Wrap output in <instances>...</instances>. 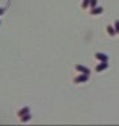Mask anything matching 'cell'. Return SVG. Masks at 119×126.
I'll list each match as a JSON object with an SVG mask.
<instances>
[{
    "label": "cell",
    "instance_id": "ba28073f",
    "mask_svg": "<svg viewBox=\"0 0 119 126\" xmlns=\"http://www.w3.org/2000/svg\"><path fill=\"white\" fill-rule=\"evenodd\" d=\"M107 32H109V34H110V35H114V34L117 33V32H115V29H114L113 26H110V25L107 26Z\"/></svg>",
    "mask_w": 119,
    "mask_h": 126
},
{
    "label": "cell",
    "instance_id": "52a82bcc",
    "mask_svg": "<svg viewBox=\"0 0 119 126\" xmlns=\"http://www.w3.org/2000/svg\"><path fill=\"white\" fill-rule=\"evenodd\" d=\"M30 118H31L30 113H27V114H25V116H22V117H21V122H26V121H29Z\"/></svg>",
    "mask_w": 119,
    "mask_h": 126
},
{
    "label": "cell",
    "instance_id": "7a4b0ae2",
    "mask_svg": "<svg viewBox=\"0 0 119 126\" xmlns=\"http://www.w3.org/2000/svg\"><path fill=\"white\" fill-rule=\"evenodd\" d=\"M27 113H30V109H29V106H25V108H22V109L18 110L17 116L18 117H22V116H25V114H27Z\"/></svg>",
    "mask_w": 119,
    "mask_h": 126
},
{
    "label": "cell",
    "instance_id": "9c48e42d",
    "mask_svg": "<svg viewBox=\"0 0 119 126\" xmlns=\"http://www.w3.org/2000/svg\"><path fill=\"white\" fill-rule=\"evenodd\" d=\"M96 4H97V0H90V7H92V9L96 7Z\"/></svg>",
    "mask_w": 119,
    "mask_h": 126
},
{
    "label": "cell",
    "instance_id": "30bf717a",
    "mask_svg": "<svg viewBox=\"0 0 119 126\" xmlns=\"http://www.w3.org/2000/svg\"><path fill=\"white\" fill-rule=\"evenodd\" d=\"M89 3H90V0H84V3H82V8H86Z\"/></svg>",
    "mask_w": 119,
    "mask_h": 126
},
{
    "label": "cell",
    "instance_id": "8fae6325",
    "mask_svg": "<svg viewBox=\"0 0 119 126\" xmlns=\"http://www.w3.org/2000/svg\"><path fill=\"white\" fill-rule=\"evenodd\" d=\"M115 32H117V33H119V21L115 22Z\"/></svg>",
    "mask_w": 119,
    "mask_h": 126
},
{
    "label": "cell",
    "instance_id": "7c38bea8",
    "mask_svg": "<svg viewBox=\"0 0 119 126\" xmlns=\"http://www.w3.org/2000/svg\"><path fill=\"white\" fill-rule=\"evenodd\" d=\"M4 13V9H0V15H3Z\"/></svg>",
    "mask_w": 119,
    "mask_h": 126
},
{
    "label": "cell",
    "instance_id": "3957f363",
    "mask_svg": "<svg viewBox=\"0 0 119 126\" xmlns=\"http://www.w3.org/2000/svg\"><path fill=\"white\" fill-rule=\"evenodd\" d=\"M76 70H77V71H80V72H84V74H86V75H89V74H90V71H89L88 68H85L84 66H80V64H77V66H76Z\"/></svg>",
    "mask_w": 119,
    "mask_h": 126
},
{
    "label": "cell",
    "instance_id": "277c9868",
    "mask_svg": "<svg viewBox=\"0 0 119 126\" xmlns=\"http://www.w3.org/2000/svg\"><path fill=\"white\" fill-rule=\"evenodd\" d=\"M96 57H97L98 59H100V61H102V62H107V61H109V58L106 57L105 54H101V53H97Z\"/></svg>",
    "mask_w": 119,
    "mask_h": 126
},
{
    "label": "cell",
    "instance_id": "8992f818",
    "mask_svg": "<svg viewBox=\"0 0 119 126\" xmlns=\"http://www.w3.org/2000/svg\"><path fill=\"white\" fill-rule=\"evenodd\" d=\"M107 68V63L106 62H104V64H100V66H97V71H102V70H106Z\"/></svg>",
    "mask_w": 119,
    "mask_h": 126
},
{
    "label": "cell",
    "instance_id": "6da1fadb",
    "mask_svg": "<svg viewBox=\"0 0 119 126\" xmlns=\"http://www.w3.org/2000/svg\"><path fill=\"white\" fill-rule=\"evenodd\" d=\"M89 79V76L86 74H84V75H80V76H77V78H75V83H82V81H86Z\"/></svg>",
    "mask_w": 119,
    "mask_h": 126
},
{
    "label": "cell",
    "instance_id": "5b68a950",
    "mask_svg": "<svg viewBox=\"0 0 119 126\" xmlns=\"http://www.w3.org/2000/svg\"><path fill=\"white\" fill-rule=\"evenodd\" d=\"M104 12V8L102 7H98V8H93V11H92V15H100Z\"/></svg>",
    "mask_w": 119,
    "mask_h": 126
}]
</instances>
